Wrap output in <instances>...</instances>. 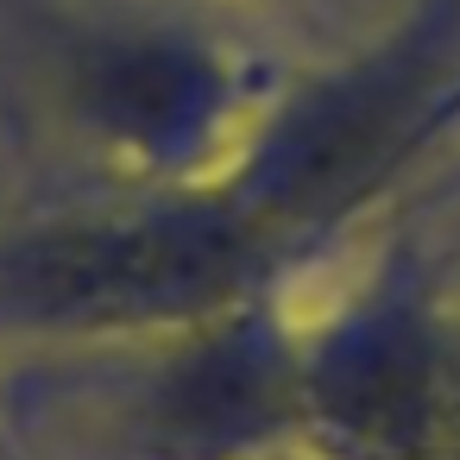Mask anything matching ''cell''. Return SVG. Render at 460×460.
<instances>
[{
    "instance_id": "cell-1",
    "label": "cell",
    "mask_w": 460,
    "mask_h": 460,
    "mask_svg": "<svg viewBox=\"0 0 460 460\" xmlns=\"http://www.w3.org/2000/svg\"><path fill=\"white\" fill-rule=\"evenodd\" d=\"M284 290L303 271L221 177L89 190L0 227V347L26 353L133 347Z\"/></svg>"
},
{
    "instance_id": "cell-2",
    "label": "cell",
    "mask_w": 460,
    "mask_h": 460,
    "mask_svg": "<svg viewBox=\"0 0 460 460\" xmlns=\"http://www.w3.org/2000/svg\"><path fill=\"white\" fill-rule=\"evenodd\" d=\"M460 139V0H410L378 32L284 70L221 177L309 278L372 215H397Z\"/></svg>"
},
{
    "instance_id": "cell-3",
    "label": "cell",
    "mask_w": 460,
    "mask_h": 460,
    "mask_svg": "<svg viewBox=\"0 0 460 460\" xmlns=\"http://www.w3.org/2000/svg\"><path fill=\"white\" fill-rule=\"evenodd\" d=\"M51 133L76 146L95 190L215 183L246 152L284 70L177 7H102L39 26Z\"/></svg>"
},
{
    "instance_id": "cell-4",
    "label": "cell",
    "mask_w": 460,
    "mask_h": 460,
    "mask_svg": "<svg viewBox=\"0 0 460 460\" xmlns=\"http://www.w3.org/2000/svg\"><path fill=\"white\" fill-rule=\"evenodd\" d=\"M7 403H45L76 460H271L303 447L296 290L240 303L196 328L58 353Z\"/></svg>"
},
{
    "instance_id": "cell-5",
    "label": "cell",
    "mask_w": 460,
    "mask_h": 460,
    "mask_svg": "<svg viewBox=\"0 0 460 460\" xmlns=\"http://www.w3.org/2000/svg\"><path fill=\"white\" fill-rule=\"evenodd\" d=\"M303 454L315 460H460V303L447 296L422 208L322 309H303Z\"/></svg>"
},
{
    "instance_id": "cell-6",
    "label": "cell",
    "mask_w": 460,
    "mask_h": 460,
    "mask_svg": "<svg viewBox=\"0 0 460 460\" xmlns=\"http://www.w3.org/2000/svg\"><path fill=\"white\" fill-rule=\"evenodd\" d=\"M240 7L265 13V20H284L296 26L315 51H341L366 32H378L385 20H397L410 0H240Z\"/></svg>"
},
{
    "instance_id": "cell-7",
    "label": "cell",
    "mask_w": 460,
    "mask_h": 460,
    "mask_svg": "<svg viewBox=\"0 0 460 460\" xmlns=\"http://www.w3.org/2000/svg\"><path fill=\"white\" fill-rule=\"evenodd\" d=\"M454 196H460V171H441V177H435V183H422L410 202H416V208H435V202H454Z\"/></svg>"
},
{
    "instance_id": "cell-8",
    "label": "cell",
    "mask_w": 460,
    "mask_h": 460,
    "mask_svg": "<svg viewBox=\"0 0 460 460\" xmlns=\"http://www.w3.org/2000/svg\"><path fill=\"white\" fill-rule=\"evenodd\" d=\"M0 447H7V460H26V454H20V447H13V441H7V435H0Z\"/></svg>"
},
{
    "instance_id": "cell-9",
    "label": "cell",
    "mask_w": 460,
    "mask_h": 460,
    "mask_svg": "<svg viewBox=\"0 0 460 460\" xmlns=\"http://www.w3.org/2000/svg\"><path fill=\"white\" fill-rule=\"evenodd\" d=\"M271 460H315V454H303V447H296V454H271Z\"/></svg>"
},
{
    "instance_id": "cell-10",
    "label": "cell",
    "mask_w": 460,
    "mask_h": 460,
    "mask_svg": "<svg viewBox=\"0 0 460 460\" xmlns=\"http://www.w3.org/2000/svg\"><path fill=\"white\" fill-rule=\"evenodd\" d=\"M0 460H7V447H0Z\"/></svg>"
}]
</instances>
